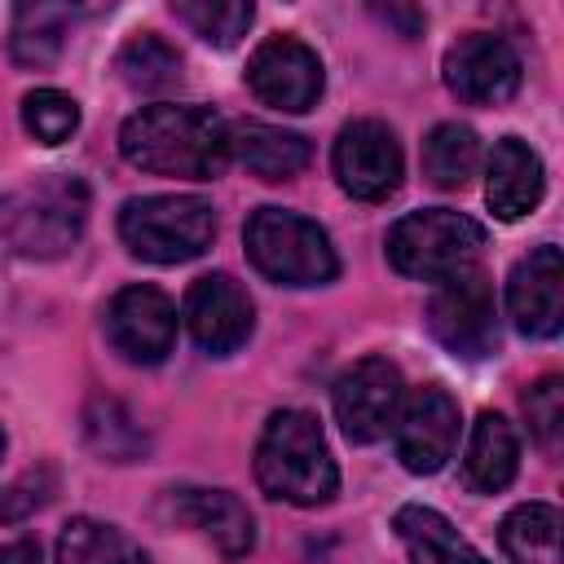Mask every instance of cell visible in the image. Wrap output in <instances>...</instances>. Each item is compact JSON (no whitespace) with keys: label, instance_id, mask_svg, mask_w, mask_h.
I'll list each match as a JSON object with an SVG mask.
<instances>
[{"label":"cell","instance_id":"1","mask_svg":"<svg viewBox=\"0 0 564 564\" xmlns=\"http://www.w3.org/2000/svg\"><path fill=\"white\" fill-rule=\"evenodd\" d=\"M119 154L154 176L216 181L229 154V123L212 106H145L119 128Z\"/></svg>","mask_w":564,"mask_h":564},{"label":"cell","instance_id":"2","mask_svg":"<svg viewBox=\"0 0 564 564\" xmlns=\"http://www.w3.org/2000/svg\"><path fill=\"white\" fill-rule=\"evenodd\" d=\"M256 480L269 498L291 507H322L339 489V467L308 410L269 414L256 445Z\"/></svg>","mask_w":564,"mask_h":564},{"label":"cell","instance_id":"3","mask_svg":"<svg viewBox=\"0 0 564 564\" xmlns=\"http://www.w3.org/2000/svg\"><path fill=\"white\" fill-rule=\"evenodd\" d=\"M88 220V185L70 172L35 176L0 198V238L26 260L66 256Z\"/></svg>","mask_w":564,"mask_h":564},{"label":"cell","instance_id":"4","mask_svg":"<svg viewBox=\"0 0 564 564\" xmlns=\"http://www.w3.org/2000/svg\"><path fill=\"white\" fill-rule=\"evenodd\" d=\"M242 238H247L251 264L278 286H322L339 273V256L326 229L300 212L260 207L251 212Z\"/></svg>","mask_w":564,"mask_h":564},{"label":"cell","instance_id":"5","mask_svg":"<svg viewBox=\"0 0 564 564\" xmlns=\"http://www.w3.org/2000/svg\"><path fill=\"white\" fill-rule=\"evenodd\" d=\"M119 238L132 256L150 264H181L212 247L216 212L194 194H150L128 198L119 212Z\"/></svg>","mask_w":564,"mask_h":564},{"label":"cell","instance_id":"6","mask_svg":"<svg viewBox=\"0 0 564 564\" xmlns=\"http://www.w3.org/2000/svg\"><path fill=\"white\" fill-rule=\"evenodd\" d=\"M485 247V229L449 207H423L401 216L388 229V260L397 273L419 282H445L476 264Z\"/></svg>","mask_w":564,"mask_h":564},{"label":"cell","instance_id":"7","mask_svg":"<svg viewBox=\"0 0 564 564\" xmlns=\"http://www.w3.org/2000/svg\"><path fill=\"white\" fill-rule=\"evenodd\" d=\"M432 335L463 361H480L498 348V313H494V286L480 269H463L445 278L427 304Z\"/></svg>","mask_w":564,"mask_h":564},{"label":"cell","instance_id":"8","mask_svg":"<svg viewBox=\"0 0 564 564\" xmlns=\"http://www.w3.org/2000/svg\"><path fill=\"white\" fill-rule=\"evenodd\" d=\"M401 145L397 132L379 119H352L335 141V181L357 203H383L401 189Z\"/></svg>","mask_w":564,"mask_h":564},{"label":"cell","instance_id":"9","mask_svg":"<svg viewBox=\"0 0 564 564\" xmlns=\"http://www.w3.org/2000/svg\"><path fill=\"white\" fill-rule=\"evenodd\" d=\"M397 458L414 476H432L454 458L458 445V401L441 383H423L410 397H401L397 423H392Z\"/></svg>","mask_w":564,"mask_h":564},{"label":"cell","instance_id":"10","mask_svg":"<svg viewBox=\"0 0 564 564\" xmlns=\"http://www.w3.org/2000/svg\"><path fill=\"white\" fill-rule=\"evenodd\" d=\"M335 423L352 445H370L388 436L401 410V370L388 357H361L335 379Z\"/></svg>","mask_w":564,"mask_h":564},{"label":"cell","instance_id":"11","mask_svg":"<svg viewBox=\"0 0 564 564\" xmlns=\"http://www.w3.org/2000/svg\"><path fill=\"white\" fill-rule=\"evenodd\" d=\"M247 88L286 115H304L322 97V62L295 35H269L247 62Z\"/></svg>","mask_w":564,"mask_h":564},{"label":"cell","instance_id":"12","mask_svg":"<svg viewBox=\"0 0 564 564\" xmlns=\"http://www.w3.org/2000/svg\"><path fill=\"white\" fill-rule=\"evenodd\" d=\"M106 339L115 352L132 366H159L167 361L176 344V308L159 286H123L106 308Z\"/></svg>","mask_w":564,"mask_h":564},{"label":"cell","instance_id":"13","mask_svg":"<svg viewBox=\"0 0 564 564\" xmlns=\"http://www.w3.org/2000/svg\"><path fill=\"white\" fill-rule=\"evenodd\" d=\"M445 88L467 106H498L520 88V53L489 31L458 35L445 53Z\"/></svg>","mask_w":564,"mask_h":564},{"label":"cell","instance_id":"14","mask_svg":"<svg viewBox=\"0 0 564 564\" xmlns=\"http://www.w3.org/2000/svg\"><path fill=\"white\" fill-rule=\"evenodd\" d=\"M507 317L529 339H551L564 326V260L560 247H533L507 278Z\"/></svg>","mask_w":564,"mask_h":564},{"label":"cell","instance_id":"15","mask_svg":"<svg viewBox=\"0 0 564 564\" xmlns=\"http://www.w3.org/2000/svg\"><path fill=\"white\" fill-rule=\"evenodd\" d=\"M185 322L198 348H207L212 357H229L251 339L256 308L251 295L229 273H207L185 295Z\"/></svg>","mask_w":564,"mask_h":564},{"label":"cell","instance_id":"16","mask_svg":"<svg viewBox=\"0 0 564 564\" xmlns=\"http://www.w3.org/2000/svg\"><path fill=\"white\" fill-rule=\"evenodd\" d=\"M172 516L189 529H198L220 555L238 560L256 546V524H251V511L225 494V489H198V485H181L172 489Z\"/></svg>","mask_w":564,"mask_h":564},{"label":"cell","instance_id":"17","mask_svg":"<svg viewBox=\"0 0 564 564\" xmlns=\"http://www.w3.org/2000/svg\"><path fill=\"white\" fill-rule=\"evenodd\" d=\"M546 189V172L542 159L520 141V137H502L494 141L489 167H485V198L494 207L498 220H520L542 203Z\"/></svg>","mask_w":564,"mask_h":564},{"label":"cell","instance_id":"18","mask_svg":"<svg viewBox=\"0 0 564 564\" xmlns=\"http://www.w3.org/2000/svg\"><path fill=\"white\" fill-rule=\"evenodd\" d=\"M516 467H520V441H516V427L485 410L476 423H471V436H467V449H463V480L471 494H498L516 480Z\"/></svg>","mask_w":564,"mask_h":564},{"label":"cell","instance_id":"19","mask_svg":"<svg viewBox=\"0 0 564 564\" xmlns=\"http://www.w3.org/2000/svg\"><path fill=\"white\" fill-rule=\"evenodd\" d=\"M229 154L260 181H291L308 167L313 150L300 132H286V128H273V123H238L229 132Z\"/></svg>","mask_w":564,"mask_h":564},{"label":"cell","instance_id":"20","mask_svg":"<svg viewBox=\"0 0 564 564\" xmlns=\"http://www.w3.org/2000/svg\"><path fill=\"white\" fill-rule=\"evenodd\" d=\"M392 529L401 533L405 551H410V564H485V555L432 507H401Z\"/></svg>","mask_w":564,"mask_h":564},{"label":"cell","instance_id":"21","mask_svg":"<svg viewBox=\"0 0 564 564\" xmlns=\"http://www.w3.org/2000/svg\"><path fill=\"white\" fill-rule=\"evenodd\" d=\"M75 22L70 4H18L13 9V31H9V53L18 66H48L62 53L66 26Z\"/></svg>","mask_w":564,"mask_h":564},{"label":"cell","instance_id":"22","mask_svg":"<svg viewBox=\"0 0 564 564\" xmlns=\"http://www.w3.org/2000/svg\"><path fill=\"white\" fill-rule=\"evenodd\" d=\"M502 551L511 564H564L560 511L551 502H524L502 520Z\"/></svg>","mask_w":564,"mask_h":564},{"label":"cell","instance_id":"23","mask_svg":"<svg viewBox=\"0 0 564 564\" xmlns=\"http://www.w3.org/2000/svg\"><path fill=\"white\" fill-rule=\"evenodd\" d=\"M57 564H150V560L123 529L79 516L57 538Z\"/></svg>","mask_w":564,"mask_h":564},{"label":"cell","instance_id":"24","mask_svg":"<svg viewBox=\"0 0 564 564\" xmlns=\"http://www.w3.org/2000/svg\"><path fill=\"white\" fill-rule=\"evenodd\" d=\"M480 163V141L467 123H436L423 137V176L436 189H463Z\"/></svg>","mask_w":564,"mask_h":564},{"label":"cell","instance_id":"25","mask_svg":"<svg viewBox=\"0 0 564 564\" xmlns=\"http://www.w3.org/2000/svg\"><path fill=\"white\" fill-rule=\"evenodd\" d=\"M115 70H119V79H123L128 88H137V93L172 88V84L181 79V53H176L167 40H159L154 31H141V35H132V40L119 48Z\"/></svg>","mask_w":564,"mask_h":564},{"label":"cell","instance_id":"26","mask_svg":"<svg viewBox=\"0 0 564 564\" xmlns=\"http://www.w3.org/2000/svg\"><path fill=\"white\" fill-rule=\"evenodd\" d=\"M172 13L212 48H234L256 18V9L242 0H172Z\"/></svg>","mask_w":564,"mask_h":564},{"label":"cell","instance_id":"27","mask_svg":"<svg viewBox=\"0 0 564 564\" xmlns=\"http://www.w3.org/2000/svg\"><path fill=\"white\" fill-rule=\"evenodd\" d=\"M22 123L35 141L44 145H62L70 141V132L79 128V101L62 88H35L22 97Z\"/></svg>","mask_w":564,"mask_h":564},{"label":"cell","instance_id":"28","mask_svg":"<svg viewBox=\"0 0 564 564\" xmlns=\"http://www.w3.org/2000/svg\"><path fill=\"white\" fill-rule=\"evenodd\" d=\"M84 423H88V441H93L106 458H115V463H128V458L145 445L141 427L128 419V410H123L119 401H93Z\"/></svg>","mask_w":564,"mask_h":564},{"label":"cell","instance_id":"29","mask_svg":"<svg viewBox=\"0 0 564 564\" xmlns=\"http://www.w3.org/2000/svg\"><path fill=\"white\" fill-rule=\"evenodd\" d=\"M524 414H529L533 436H538L546 449H555V445H560V423H564V383H560L555 375L538 379V383L524 392Z\"/></svg>","mask_w":564,"mask_h":564},{"label":"cell","instance_id":"30","mask_svg":"<svg viewBox=\"0 0 564 564\" xmlns=\"http://www.w3.org/2000/svg\"><path fill=\"white\" fill-rule=\"evenodd\" d=\"M0 564H44V560H40V546H35V542L18 538V542L0 546Z\"/></svg>","mask_w":564,"mask_h":564},{"label":"cell","instance_id":"31","mask_svg":"<svg viewBox=\"0 0 564 564\" xmlns=\"http://www.w3.org/2000/svg\"><path fill=\"white\" fill-rule=\"evenodd\" d=\"M0 449H4V432H0Z\"/></svg>","mask_w":564,"mask_h":564}]
</instances>
